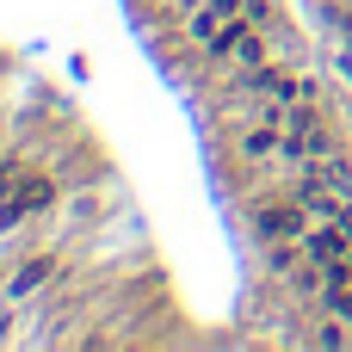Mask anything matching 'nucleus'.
Wrapping results in <instances>:
<instances>
[{"label":"nucleus","mask_w":352,"mask_h":352,"mask_svg":"<svg viewBox=\"0 0 352 352\" xmlns=\"http://www.w3.org/2000/svg\"><path fill=\"white\" fill-rule=\"evenodd\" d=\"M241 93H266V99H278V105H297V99H309V80H297V74H285V68H254L248 80H241Z\"/></svg>","instance_id":"nucleus-2"},{"label":"nucleus","mask_w":352,"mask_h":352,"mask_svg":"<svg viewBox=\"0 0 352 352\" xmlns=\"http://www.w3.org/2000/svg\"><path fill=\"white\" fill-rule=\"evenodd\" d=\"M254 235L266 241V248H285V241H303L309 235V210L291 198V204H260L254 210Z\"/></svg>","instance_id":"nucleus-1"},{"label":"nucleus","mask_w":352,"mask_h":352,"mask_svg":"<svg viewBox=\"0 0 352 352\" xmlns=\"http://www.w3.org/2000/svg\"><path fill=\"white\" fill-rule=\"evenodd\" d=\"M6 334H12V309H0V340H6Z\"/></svg>","instance_id":"nucleus-6"},{"label":"nucleus","mask_w":352,"mask_h":352,"mask_svg":"<svg viewBox=\"0 0 352 352\" xmlns=\"http://www.w3.org/2000/svg\"><path fill=\"white\" fill-rule=\"evenodd\" d=\"M346 241H352V235L340 229V223H322V229H309V235H303V254H309L316 266H328V272H334V266L352 254Z\"/></svg>","instance_id":"nucleus-3"},{"label":"nucleus","mask_w":352,"mask_h":352,"mask_svg":"<svg viewBox=\"0 0 352 352\" xmlns=\"http://www.w3.org/2000/svg\"><path fill=\"white\" fill-rule=\"evenodd\" d=\"M260 56H266L260 25H248V31H241V43H235V62H241V68H260Z\"/></svg>","instance_id":"nucleus-5"},{"label":"nucleus","mask_w":352,"mask_h":352,"mask_svg":"<svg viewBox=\"0 0 352 352\" xmlns=\"http://www.w3.org/2000/svg\"><path fill=\"white\" fill-rule=\"evenodd\" d=\"M50 278H56V254H31V260L6 278V303H25V297H31V291H43Z\"/></svg>","instance_id":"nucleus-4"}]
</instances>
